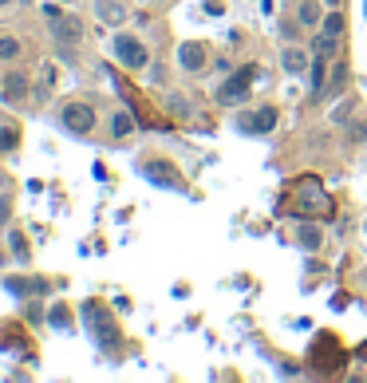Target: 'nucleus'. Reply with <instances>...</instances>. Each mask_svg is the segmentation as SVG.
Here are the masks:
<instances>
[{"label":"nucleus","instance_id":"obj_11","mask_svg":"<svg viewBox=\"0 0 367 383\" xmlns=\"http://www.w3.org/2000/svg\"><path fill=\"white\" fill-rule=\"evenodd\" d=\"M320 241H324V233H320L316 225H304V222L297 225V245H300L304 253H316V249H320Z\"/></svg>","mask_w":367,"mask_h":383},{"label":"nucleus","instance_id":"obj_24","mask_svg":"<svg viewBox=\"0 0 367 383\" xmlns=\"http://www.w3.org/2000/svg\"><path fill=\"white\" fill-rule=\"evenodd\" d=\"M4 4H12V0H0V8H4Z\"/></svg>","mask_w":367,"mask_h":383},{"label":"nucleus","instance_id":"obj_21","mask_svg":"<svg viewBox=\"0 0 367 383\" xmlns=\"http://www.w3.org/2000/svg\"><path fill=\"white\" fill-rule=\"evenodd\" d=\"M170 107H174V115H178V119H189V103L182 99V95H170Z\"/></svg>","mask_w":367,"mask_h":383},{"label":"nucleus","instance_id":"obj_7","mask_svg":"<svg viewBox=\"0 0 367 383\" xmlns=\"http://www.w3.org/2000/svg\"><path fill=\"white\" fill-rule=\"evenodd\" d=\"M60 119H63V127L75 131V134H91L95 131V111H91L87 103H68V107L60 111Z\"/></svg>","mask_w":367,"mask_h":383},{"label":"nucleus","instance_id":"obj_12","mask_svg":"<svg viewBox=\"0 0 367 383\" xmlns=\"http://www.w3.org/2000/svg\"><path fill=\"white\" fill-rule=\"evenodd\" d=\"M24 91H28V75L8 71V75H4V99H20Z\"/></svg>","mask_w":367,"mask_h":383},{"label":"nucleus","instance_id":"obj_25","mask_svg":"<svg viewBox=\"0 0 367 383\" xmlns=\"http://www.w3.org/2000/svg\"><path fill=\"white\" fill-rule=\"evenodd\" d=\"M328 4H340V0H328Z\"/></svg>","mask_w":367,"mask_h":383},{"label":"nucleus","instance_id":"obj_20","mask_svg":"<svg viewBox=\"0 0 367 383\" xmlns=\"http://www.w3.org/2000/svg\"><path fill=\"white\" fill-rule=\"evenodd\" d=\"M16 139H20V131H16V127L0 131V151H12V146H16Z\"/></svg>","mask_w":367,"mask_h":383},{"label":"nucleus","instance_id":"obj_16","mask_svg":"<svg viewBox=\"0 0 367 383\" xmlns=\"http://www.w3.org/2000/svg\"><path fill=\"white\" fill-rule=\"evenodd\" d=\"M8 249L16 253L20 265H28V241H24V233H8Z\"/></svg>","mask_w":367,"mask_h":383},{"label":"nucleus","instance_id":"obj_3","mask_svg":"<svg viewBox=\"0 0 367 383\" xmlns=\"http://www.w3.org/2000/svg\"><path fill=\"white\" fill-rule=\"evenodd\" d=\"M44 16H48V24H51V32H56V40H60V44H80L83 40L80 16H63L56 4H44Z\"/></svg>","mask_w":367,"mask_h":383},{"label":"nucleus","instance_id":"obj_2","mask_svg":"<svg viewBox=\"0 0 367 383\" xmlns=\"http://www.w3.org/2000/svg\"><path fill=\"white\" fill-rule=\"evenodd\" d=\"M111 51H115V60H119L123 68H130V71H142L150 63V51H147V44H142L139 36H115Z\"/></svg>","mask_w":367,"mask_h":383},{"label":"nucleus","instance_id":"obj_14","mask_svg":"<svg viewBox=\"0 0 367 383\" xmlns=\"http://www.w3.org/2000/svg\"><path fill=\"white\" fill-rule=\"evenodd\" d=\"M8 293H16V296H40V293H48V284H44V281H8Z\"/></svg>","mask_w":367,"mask_h":383},{"label":"nucleus","instance_id":"obj_17","mask_svg":"<svg viewBox=\"0 0 367 383\" xmlns=\"http://www.w3.org/2000/svg\"><path fill=\"white\" fill-rule=\"evenodd\" d=\"M20 56V40H12V36H0V60H16Z\"/></svg>","mask_w":367,"mask_h":383},{"label":"nucleus","instance_id":"obj_19","mask_svg":"<svg viewBox=\"0 0 367 383\" xmlns=\"http://www.w3.org/2000/svg\"><path fill=\"white\" fill-rule=\"evenodd\" d=\"M340 32H344V16H340V12L324 16V36H340Z\"/></svg>","mask_w":367,"mask_h":383},{"label":"nucleus","instance_id":"obj_22","mask_svg":"<svg viewBox=\"0 0 367 383\" xmlns=\"http://www.w3.org/2000/svg\"><path fill=\"white\" fill-rule=\"evenodd\" d=\"M115 134H119V139H127V134H130V115H115Z\"/></svg>","mask_w":367,"mask_h":383},{"label":"nucleus","instance_id":"obj_5","mask_svg":"<svg viewBox=\"0 0 367 383\" xmlns=\"http://www.w3.org/2000/svg\"><path fill=\"white\" fill-rule=\"evenodd\" d=\"M261 75V68H241L237 75H233V80H225L221 83V91H218V99L225 103H241V99H249V87H253V80H257Z\"/></svg>","mask_w":367,"mask_h":383},{"label":"nucleus","instance_id":"obj_18","mask_svg":"<svg viewBox=\"0 0 367 383\" xmlns=\"http://www.w3.org/2000/svg\"><path fill=\"white\" fill-rule=\"evenodd\" d=\"M51 324H56V328H68L71 324V313H68V304H56V308H51V316H48Z\"/></svg>","mask_w":367,"mask_h":383},{"label":"nucleus","instance_id":"obj_4","mask_svg":"<svg viewBox=\"0 0 367 383\" xmlns=\"http://www.w3.org/2000/svg\"><path fill=\"white\" fill-rule=\"evenodd\" d=\"M83 320L91 324V332H95V340L99 344H119V328H115V320L103 313V304L87 301L83 304Z\"/></svg>","mask_w":367,"mask_h":383},{"label":"nucleus","instance_id":"obj_10","mask_svg":"<svg viewBox=\"0 0 367 383\" xmlns=\"http://www.w3.org/2000/svg\"><path fill=\"white\" fill-rule=\"evenodd\" d=\"M178 60H182V68L186 71H201L206 68V48H201V44H182Z\"/></svg>","mask_w":367,"mask_h":383},{"label":"nucleus","instance_id":"obj_6","mask_svg":"<svg viewBox=\"0 0 367 383\" xmlns=\"http://www.w3.org/2000/svg\"><path fill=\"white\" fill-rule=\"evenodd\" d=\"M142 174H147L154 186H170V190H186V182L178 178V166L166 158H150L147 166H142Z\"/></svg>","mask_w":367,"mask_h":383},{"label":"nucleus","instance_id":"obj_26","mask_svg":"<svg viewBox=\"0 0 367 383\" xmlns=\"http://www.w3.org/2000/svg\"><path fill=\"white\" fill-rule=\"evenodd\" d=\"M363 356H367V348H363Z\"/></svg>","mask_w":367,"mask_h":383},{"label":"nucleus","instance_id":"obj_15","mask_svg":"<svg viewBox=\"0 0 367 383\" xmlns=\"http://www.w3.org/2000/svg\"><path fill=\"white\" fill-rule=\"evenodd\" d=\"M300 24H304V28H316L320 24V4L316 0H300Z\"/></svg>","mask_w":367,"mask_h":383},{"label":"nucleus","instance_id":"obj_13","mask_svg":"<svg viewBox=\"0 0 367 383\" xmlns=\"http://www.w3.org/2000/svg\"><path fill=\"white\" fill-rule=\"evenodd\" d=\"M280 60H285V71H288V75H300V71L308 68L304 48H285V56H280Z\"/></svg>","mask_w":367,"mask_h":383},{"label":"nucleus","instance_id":"obj_8","mask_svg":"<svg viewBox=\"0 0 367 383\" xmlns=\"http://www.w3.org/2000/svg\"><path fill=\"white\" fill-rule=\"evenodd\" d=\"M237 127H241L245 134H265V131H273V127H277V107H257L253 115H241Z\"/></svg>","mask_w":367,"mask_h":383},{"label":"nucleus","instance_id":"obj_1","mask_svg":"<svg viewBox=\"0 0 367 383\" xmlns=\"http://www.w3.org/2000/svg\"><path fill=\"white\" fill-rule=\"evenodd\" d=\"M297 210L308 213V218H332V198L324 194V186H320V178H300L297 182Z\"/></svg>","mask_w":367,"mask_h":383},{"label":"nucleus","instance_id":"obj_23","mask_svg":"<svg viewBox=\"0 0 367 383\" xmlns=\"http://www.w3.org/2000/svg\"><path fill=\"white\" fill-rule=\"evenodd\" d=\"M8 206L12 202H0V225H4V218H8Z\"/></svg>","mask_w":367,"mask_h":383},{"label":"nucleus","instance_id":"obj_9","mask_svg":"<svg viewBox=\"0 0 367 383\" xmlns=\"http://www.w3.org/2000/svg\"><path fill=\"white\" fill-rule=\"evenodd\" d=\"M95 16H99V24H111V28H119V24L130 16V8L123 4V0H95Z\"/></svg>","mask_w":367,"mask_h":383}]
</instances>
